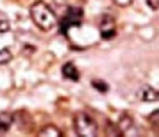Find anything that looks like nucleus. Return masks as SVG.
Listing matches in <instances>:
<instances>
[{"instance_id": "8", "label": "nucleus", "mask_w": 159, "mask_h": 137, "mask_svg": "<svg viewBox=\"0 0 159 137\" xmlns=\"http://www.w3.org/2000/svg\"><path fill=\"white\" fill-rule=\"evenodd\" d=\"M119 127V131H121V134H128L129 129L134 126V121H133V117L129 116V114H123L121 117H119V122L116 124Z\"/></svg>"}, {"instance_id": "3", "label": "nucleus", "mask_w": 159, "mask_h": 137, "mask_svg": "<svg viewBox=\"0 0 159 137\" xmlns=\"http://www.w3.org/2000/svg\"><path fill=\"white\" fill-rule=\"evenodd\" d=\"M81 22H83V10L81 8H76V7H71V8H68V12L65 13V17L61 18L60 30H61L63 35H66L70 28L81 25Z\"/></svg>"}, {"instance_id": "5", "label": "nucleus", "mask_w": 159, "mask_h": 137, "mask_svg": "<svg viewBox=\"0 0 159 137\" xmlns=\"http://www.w3.org/2000/svg\"><path fill=\"white\" fill-rule=\"evenodd\" d=\"M138 96H139V99L144 101V102H154V101H157V97H159L157 91L151 86H143L141 89L138 91Z\"/></svg>"}, {"instance_id": "7", "label": "nucleus", "mask_w": 159, "mask_h": 137, "mask_svg": "<svg viewBox=\"0 0 159 137\" xmlns=\"http://www.w3.org/2000/svg\"><path fill=\"white\" fill-rule=\"evenodd\" d=\"M13 122H15V116L12 112H0V131L2 132H7Z\"/></svg>"}, {"instance_id": "11", "label": "nucleus", "mask_w": 159, "mask_h": 137, "mask_svg": "<svg viewBox=\"0 0 159 137\" xmlns=\"http://www.w3.org/2000/svg\"><path fill=\"white\" fill-rule=\"evenodd\" d=\"M12 58H13V55L8 48H2L0 50V65H7V63L12 61Z\"/></svg>"}, {"instance_id": "13", "label": "nucleus", "mask_w": 159, "mask_h": 137, "mask_svg": "<svg viewBox=\"0 0 159 137\" xmlns=\"http://www.w3.org/2000/svg\"><path fill=\"white\" fill-rule=\"evenodd\" d=\"M157 117H159V112H157V111L151 112V116L148 117V119H149V122H151V126H152V129H154V131H157V124H159V122H157Z\"/></svg>"}, {"instance_id": "15", "label": "nucleus", "mask_w": 159, "mask_h": 137, "mask_svg": "<svg viewBox=\"0 0 159 137\" xmlns=\"http://www.w3.org/2000/svg\"><path fill=\"white\" fill-rule=\"evenodd\" d=\"M116 5H119V7H128V5H131V2L133 0H113Z\"/></svg>"}, {"instance_id": "4", "label": "nucleus", "mask_w": 159, "mask_h": 137, "mask_svg": "<svg viewBox=\"0 0 159 137\" xmlns=\"http://www.w3.org/2000/svg\"><path fill=\"white\" fill-rule=\"evenodd\" d=\"M99 33H101V38L104 40H109L116 35V22L111 15H103L101 20H99Z\"/></svg>"}, {"instance_id": "1", "label": "nucleus", "mask_w": 159, "mask_h": 137, "mask_svg": "<svg viewBox=\"0 0 159 137\" xmlns=\"http://www.w3.org/2000/svg\"><path fill=\"white\" fill-rule=\"evenodd\" d=\"M30 17H32L35 25L38 28H42L43 32H50L52 28H55V25H57L55 12L50 8V5H47L42 0L32 3V7H30Z\"/></svg>"}, {"instance_id": "2", "label": "nucleus", "mask_w": 159, "mask_h": 137, "mask_svg": "<svg viewBox=\"0 0 159 137\" xmlns=\"http://www.w3.org/2000/svg\"><path fill=\"white\" fill-rule=\"evenodd\" d=\"M73 127L75 132L81 137H96L98 134L96 121L88 112H76L73 117Z\"/></svg>"}, {"instance_id": "16", "label": "nucleus", "mask_w": 159, "mask_h": 137, "mask_svg": "<svg viewBox=\"0 0 159 137\" xmlns=\"http://www.w3.org/2000/svg\"><path fill=\"white\" fill-rule=\"evenodd\" d=\"M148 2V5L152 8V10H157L159 8V0H146Z\"/></svg>"}, {"instance_id": "12", "label": "nucleus", "mask_w": 159, "mask_h": 137, "mask_svg": "<svg viewBox=\"0 0 159 137\" xmlns=\"http://www.w3.org/2000/svg\"><path fill=\"white\" fill-rule=\"evenodd\" d=\"M91 84H93V88H96V89L101 91V92H106L108 91V84L104 81H101V79H93Z\"/></svg>"}, {"instance_id": "10", "label": "nucleus", "mask_w": 159, "mask_h": 137, "mask_svg": "<svg viewBox=\"0 0 159 137\" xmlns=\"http://www.w3.org/2000/svg\"><path fill=\"white\" fill-rule=\"evenodd\" d=\"M104 132H106V135H123L121 131H119V127L116 124H113L111 121H106V127H104Z\"/></svg>"}, {"instance_id": "6", "label": "nucleus", "mask_w": 159, "mask_h": 137, "mask_svg": "<svg viewBox=\"0 0 159 137\" xmlns=\"http://www.w3.org/2000/svg\"><path fill=\"white\" fill-rule=\"evenodd\" d=\"M61 73H63V76L70 81H78L80 79V71L73 63H65L63 68H61Z\"/></svg>"}, {"instance_id": "14", "label": "nucleus", "mask_w": 159, "mask_h": 137, "mask_svg": "<svg viewBox=\"0 0 159 137\" xmlns=\"http://www.w3.org/2000/svg\"><path fill=\"white\" fill-rule=\"evenodd\" d=\"M10 30V22L7 18H0V33H5Z\"/></svg>"}, {"instance_id": "9", "label": "nucleus", "mask_w": 159, "mask_h": 137, "mask_svg": "<svg viewBox=\"0 0 159 137\" xmlns=\"http://www.w3.org/2000/svg\"><path fill=\"white\" fill-rule=\"evenodd\" d=\"M40 135H43V137H61L63 132L60 131L58 127H55L53 124H48L40 131Z\"/></svg>"}]
</instances>
